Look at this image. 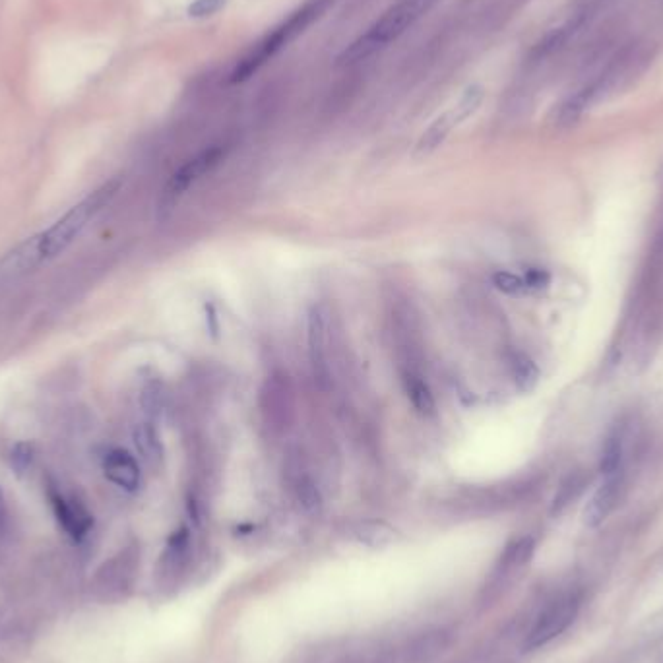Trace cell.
Listing matches in <instances>:
<instances>
[{"label": "cell", "instance_id": "ac0fdd59", "mask_svg": "<svg viewBox=\"0 0 663 663\" xmlns=\"http://www.w3.org/2000/svg\"><path fill=\"white\" fill-rule=\"evenodd\" d=\"M163 386L159 384L158 380H150L144 384L142 388V394H140V406L144 413L150 417V419H156L161 410H163Z\"/></svg>", "mask_w": 663, "mask_h": 663}, {"label": "cell", "instance_id": "2e32d148", "mask_svg": "<svg viewBox=\"0 0 663 663\" xmlns=\"http://www.w3.org/2000/svg\"><path fill=\"white\" fill-rule=\"evenodd\" d=\"M295 497L303 510L307 512H318L322 506V495L320 489L316 487L315 481L307 475H299L295 481Z\"/></svg>", "mask_w": 663, "mask_h": 663}, {"label": "cell", "instance_id": "5b68a950", "mask_svg": "<svg viewBox=\"0 0 663 663\" xmlns=\"http://www.w3.org/2000/svg\"><path fill=\"white\" fill-rule=\"evenodd\" d=\"M223 158V150L221 148H210V150H204L202 154H198L196 158L190 159L187 161L167 183V187L163 190L161 194V200H159V210L161 212H169L175 202L189 190L192 183H196L204 173L212 171L220 159Z\"/></svg>", "mask_w": 663, "mask_h": 663}, {"label": "cell", "instance_id": "7a4b0ae2", "mask_svg": "<svg viewBox=\"0 0 663 663\" xmlns=\"http://www.w3.org/2000/svg\"><path fill=\"white\" fill-rule=\"evenodd\" d=\"M437 0H400L379 18L367 32L359 35L338 57L340 66L363 63L375 53L386 49L390 43L400 39L411 26L423 18Z\"/></svg>", "mask_w": 663, "mask_h": 663}, {"label": "cell", "instance_id": "30bf717a", "mask_svg": "<svg viewBox=\"0 0 663 663\" xmlns=\"http://www.w3.org/2000/svg\"><path fill=\"white\" fill-rule=\"evenodd\" d=\"M307 330H309L307 340H309V353H311L313 369H315L318 380L324 382L330 375V367H328V357H326L328 320H326V313H324L322 307L311 309L309 320H307Z\"/></svg>", "mask_w": 663, "mask_h": 663}, {"label": "cell", "instance_id": "ffe728a7", "mask_svg": "<svg viewBox=\"0 0 663 663\" xmlns=\"http://www.w3.org/2000/svg\"><path fill=\"white\" fill-rule=\"evenodd\" d=\"M10 462H12V468L18 472V474H24L33 462V446L28 444V442H20L12 448V454H10Z\"/></svg>", "mask_w": 663, "mask_h": 663}, {"label": "cell", "instance_id": "44dd1931", "mask_svg": "<svg viewBox=\"0 0 663 663\" xmlns=\"http://www.w3.org/2000/svg\"><path fill=\"white\" fill-rule=\"evenodd\" d=\"M225 4L227 0H194L189 8L190 18H210L218 14Z\"/></svg>", "mask_w": 663, "mask_h": 663}, {"label": "cell", "instance_id": "8992f818", "mask_svg": "<svg viewBox=\"0 0 663 663\" xmlns=\"http://www.w3.org/2000/svg\"><path fill=\"white\" fill-rule=\"evenodd\" d=\"M43 262H47V258L41 249V239L37 233L0 258V289L28 278Z\"/></svg>", "mask_w": 663, "mask_h": 663}, {"label": "cell", "instance_id": "e0dca14e", "mask_svg": "<svg viewBox=\"0 0 663 663\" xmlns=\"http://www.w3.org/2000/svg\"><path fill=\"white\" fill-rule=\"evenodd\" d=\"M623 468V441L619 435L609 437L603 448L601 456V474L615 475L621 474Z\"/></svg>", "mask_w": 663, "mask_h": 663}, {"label": "cell", "instance_id": "3957f363", "mask_svg": "<svg viewBox=\"0 0 663 663\" xmlns=\"http://www.w3.org/2000/svg\"><path fill=\"white\" fill-rule=\"evenodd\" d=\"M119 189H121V179L107 181L90 196H86L82 202H78L74 208H70L61 220L55 221L49 229L41 231L39 239L45 258L51 260L66 251L70 243L86 229V225L117 196Z\"/></svg>", "mask_w": 663, "mask_h": 663}, {"label": "cell", "instance_id": "52a82bcc", "mask_svg": "<svg viewBox=\"0 0 663 663\" xmlns=\"http://www.w3.org/2000/svg\"><path fill=\"white\" fill-rule=\"evenodd\" d=\"M49 501L53 506V512L59 520V524L63 526L64 532L74 539H82L90 532L94 520L90 516V512L86 510V506L74 499L64 497L61 491L57 489H49Z\"/></svg>", "mask_w": 663, "mask_h": 663}, {"label": "cell", "instance_id": "603a6c76", "mask_svg": "<svg viewBox=\"0 0 663 663\" xmlns=\"http://www.w3.org/2000/svg\"><path fill=\"white\" fill-rule=\"evenodd\" d=\"M4 518H6V506H4V499H2V493H0V528L4 524Z\"/></svg>", "mask_w": 663, "mask_h": 663}, {"label": "cell", "instance_id": "9c48e42d", "mask_svg": "<svg viewBox=\"0 0 663 663\" xmlns=\"http://www.w3.org/2000/svg\"><path fill=\"white\" fill-rule=\"evenodd\" d=\"M103 474L111 483L130 493L140 487V466L125 448H113L105 454Z\"/></svg>", "mask_w": 663, "mask_h": 663}, {"label": "cell", "instance_id": "7402d4cb", "mask_svg": "<svg viewBox=\"0 0 663 663\" xmlns=\"http://www.w3.org/2000/svg\"><path fill=\"white\" fill-rule=\"evenodd\" d=\"M524 282L528 285V291H541L545 289L549 282H551V276L547 270H541V268H532L524 274Z\"/></svg>", "mask_w": 663, "mask_h": 663}, {"label": "cell", "instance_id": "ba28073f", "mask_svg": "<svg viewBox=\"0 0 663 663\" xmlns=\"http://www.w3.org/2000/svg\"><path fill=\"white\" fill-rule=\"evenodd\" d=\"M621 489H623V475H605L598 491L586 505L584 524L590 528H596L603 520H607V516L615 510V506L621 499Z\"/></svg>", "mask_w": 663, "mask_h": 663}, {"label": "cell", "instance_id": "9a60e30c", "mask_svg": "<svg viewBox=\"0 0 663 663\" xmlns=\"http://www.w3.org/2000/svg\"><path fill=\"white\" fill-rule=\"evenodd\" d=\"M510 373L520 392H532L539 380V369L536 363L522 351H514L510 355Z\"/></svg>", "mask_w": 663, "mask_h": 663}, {"label": "cell", "instance_id": "7c38bea8", "mask_svg": "<svg viewBox=\"0 0 663 663\" xmlns=\"http://www.w3.org/2000/svg\"><path fill=\"white\" fill-rule=\"evenodd\" d=\"M404 386H406V392H408V398H410L413 408L419 415H423V417L435 415V411H437L435 396H433L429 384L417 371L404 373Z\"/></svg>", "mask_w": 663, "mask_h": 663}, {"label": "cell", "instance_id": "8fae6325", "mask_svg": "<svg viewBox=\"0 0 663 663\" xmlns=\"http://www.w3.org/2000/svg\"><path fill=\"white\" fill-rule=\"evenodd\" d=\"M132 439H134L136 450L142 456V460L148 466L158 468L159 464L163 462V442L159 439L158 429L154 427V423L152 421L138 423L134 427Z\"/></svg>", "mask_w": 663, "mask_h": 663}, {"label": "cell", "instance_id": "5bb4252c", "mask_svg": "<svg viewBox=\"0 0 663 663\" xmlns=\"http://www.w3.org/2000/svg\"><path fill=\"white\" fill-rule=\"evenodd\" d=\"M458 119L454 115V111H448L444 113L442 117H439L431 127L425 130V134L421 136L419 144H417V152L419 154H429V152H435L442 142L446 140V136L450 134V130L454 127H458Z\"/></svg>", "mask_w": 663, "mask_h": 663}, {"label": "cell", "instance_id": "277c9868", "mask_svg": "<svg viewBox=\"0 0 663 663\" xmlns=\"http://www.w3.org/2000/svg\"><path fill=\"white\" fill-rule=\"evenodd\" d=\"M580 601L582 598L576 592H570V594L551 601L537 617L536 625L532 627V631L526 638V648L528 650L541 648V646L549 644L553 638H557L559 634L567 631L578 615Z\"/></svg>", "mask_w": 663, "mask_h": 663}, {"label": "cell", "instance_id": "6da1fadb", "mask_svg": "<svg viewBox=\"0 0 663 663\" xmlns=\"http://www.w3.org/2000/svg\"><path fill=\"white\" fill-rule=\"evenodd\" d=\"M334 2L336 0H307L274 32L268 33L264 39H260L253 49L239 63L235 64V68L231 70L229 82L243 84V82L251 80L254 74H258L280 51H284L289 43H293L299 35L307 32L316 20H320Z\"/></svg>", "mask_w": 663, "mask_h": 663}, {"label": "cell", "instance_id": "4fadbf2b", "mask_svg": "<svg viewBox=\"0 0 663 663\" xmlns=\"http://www.w3.org/2000/svg\"><path fill=\"white\" fill-rule=\"evenodd\" d=\"M534 547H536V541L532 537H520V539L512 541L501 557V572L512 574L516 570L524 569L534 555Z\"/></svg>", "mask_w": 663, "mask_h": 663}, {"label": "cell", "instance_id": "d6986e66", "mask_svg": "<svg viewBox=\"0 0 663 663\" xmlns=\"http://www.w3.org/2000/svg\"><path fill=\"white\" fill-rule=\"evenodd\" d=\"M493 284L497 289L508 295H524L528 293V285L524 282V276L512 274V272H497L493 276Z\"/></svg>", "mask_w": 663, "mask_h": 663}]
</instances>
